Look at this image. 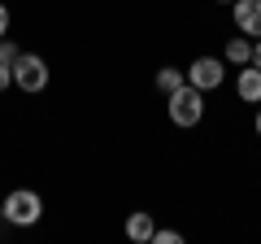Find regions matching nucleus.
<instances>
[{
    "mask_svg": "<svg viewBox=\"0 0 261 244\" xmlns=\"http://www.w3.org/2000/svg\"><path fill=\"white\" fill-rule=\"evenodd\" d=\"M166 113H170V122L174 127H200V118H205V92L200 87H192V83H183L178 92H170L166 96Z\"/></svg>",
    "mask_w": 261,
    "mask_h": 244,
    "instance_id": "1",
    "label": "nucleus"
},
{
    "mask_svg": "<svg viewBox=\"0 0 261 244\" xmlns=\"http://www.w3.org/2000/svg\"><path fill=\"white\" fill-rule=\"evenodd\" d=\"M39 218H44V201H39V192L13 188L9 197H5V223H13V227H35Z\"/></svg>",
    "mask_w": 261,
    "mask_h": 244,
    "instance_id": "2",
    "label": "nucleus"
},
{
    "mask_svg": "<svg viewBox=\"0 0 261 244\" xmlns=\"http://www.w3.org/2000/svg\"><path fill=\"white\" fill-rule=\"evenodd\" d=\"M13 87L27 92V96L44 92V87H48V61L39 53H22L18 61H13Z\"/></svg>",
    "mask_w": 261,
    "mask_h": 244,
    "instance_id": "3",
    "label": "nucleus"
},
{
    "mask_svg": "<svg viewBox=\"0 0 261 244\" xmlns=\"http://www.w3.org/2000/svg\"><path fill=\"white\" fill-rule=\"evenodd\" d=\"M222 79H226V61H222V57H196L192 66H187V83L200 87V92L222 87Z\"/></svg>",
    "mask_w": 261,
    "mask_h": 244,
    "instance_id": "4",
    "label": "nucleus"
},
{
    "mask_svg": "<svg viewBox=\"0 0 261 244\" xmlns=\"http://www.w3.org/2000/svg\"><path fill=\"white\" fill-rule=\"evenodd\" d=\"M231 13H235V31L240 35L261 39V0H235Z\"/></svg>",
    "mask_w": 261,
    "mask_h": 244,
    "instance_id": "5",
    "label": "nucleus"
},
{
    "mask_svg": "<svg viewBox=\"0 0 261 244\" xmlns=\"http://www.w3.org/2000/svg\"><path fill=\"white\" fill-rule=\"evenodd\" d=\"M235 96L240 101H248V105H261V70L252 66H240V75H235Z\"/></svg>",
    "mask_w": 261,
    "mask_h": 244,
    "instance_id": "6",
    "label": "nucleus"
},
{
    "mask_svg": "<svg viewBox=\"0 0 261 244\" xmlns=\"http://www.w3.org/2000/svg\"><path fill=\"white\" fill-rule=\"evenodd\" d=\"M152 231H157V223H152V214H144V209H135V214L126 218V240L152 244Z\"/></svg>",
    "mask_w": 261,
    "mask_h": 244,
    "instance_id": "7",
    "label": "nucleus"
},
{
    "mask_svg": "<svg viewBox=\"0 0 261 244\" xmlns=\"http://www.w3.org/2000/svg\"><path fill=\"white\" fill-rule=\"evenodd\" d=\"M222 61H231V66H248V61H252V39L248 35H244V39H226Z\"/></svg>",
    "mask_w": 261,
    "mask_h": 244,
    "instance_id": "8",
    "label": "nucleus"
},
{
    "mask_svg": "<svg viewBox=\"0 0 261 244\" xmlns=\"http://www.w3.org/2000/svg\"><path fill=\"white\" fill-rule=\"evenodd\" d=\"M187 83V70H174V66H161L157 70V87H161V92H178V87H183Z\"/></svg>",
    "mask_w": 261,
    "mask_h": 244,
    "instance_id": "9",
    "label": "nucleus"
},
{
    "mask_svg": "<svg viewBox=\"0 0 261 244\" xmlns=\"http://www.w3.org/2000/svg\"><path fill=\"white\" fill-rule=\"evenodd\" d=\"M18 57H22V48L13 44V39H0V61H5V66H13Z\"/></svg>",
    "mask_w": 261,
    "mask_h": 244,
    "instance_id": "10",
    "label": "nucleus"
},
{
    "mask_svg": "<svg viewBox=\"0 0 261 244\" xmlns=\"http://www.w3.org/2000/svg\"><path fill=\"white\" fill-rule=\"evenodd\" d=\"M152 244H183V235L170 231V227H157V231H152Z\"/></svg>",
    "mask_w": 261,
    "mask_h": 244,
    "instance_id": "11",
    "label": "nucleus"
},
{
    "mask_svg": "<svg viewBox=\"0 0 261 244\" xmlns=\"http://www.w3.org/2000/svg\"><path fill=\"white\" fill-rule=\"evenodd\" d=\"M9 22H13V13H9V5H5V0H0V39L9 35Z\"/></svg>",
    "mask_w": 261,
    "mask_h": 244,
    "instance_id": "12",
    "label": "nucleus"
},
{
    "mask_svg": "<svg viewBox=\"0 0 261 244\" xmlns=\"http://www.w3.org/2000/svg\"><path fill=\"white\" fill-rule=\"evenodd\" d=\"M5 87H13V66H5V61H0V92H5Z\"/></svg>",
    "mask_w": 261,
    "mask_h": 244,
    "instance_id": "13",
    "label": "nucleus"
},
{
    "mask_svg": "<svg viewBox=\"0 0 261 244\" xmlns=\"http://www.w3.org/2000/svg\"><path fill=\"white\" fill-rule=\"evenodd\" d=\"M252 66L261 70V39H252Z\"/></svg>",
    "mask_w": 261,
    "mask_h": 244,
    "instance_id": "14",
    "label": "nucleus"
},
{
    "mask_svg": "<svg viewBox=\"0 0 261 244\" xmlns=\"http://www.w3.org/2000/svg\"><path fill=\"white\" fill-rule=\"evenodd\" d=\"M252 131H257V135H261V109H257V118H252Z\"/></svg>",
    "mask_w": 261,
    "mask_h": 244,
    "instance_id": "15",
    "label": "nucleus"
},
{
    "mask_svg": "<svg viewBox=\"0 0 261 244\" xmlns=\"http://www.w3.org/2000/svg\"><path fill=\"white\" fill-rule=\"evenodd\" d=\"M0 223H5V201H0Z\"/></svg>",
    "mask_w": 261,
    "mask_h": 244,
    "instance_id": "16",
    "label": "nucleus"
},
{
    "mask_svg": "<svg viewBox=\"0 0 261 244\" xmlns=\"http://www.w3.org/2000/svg\"><path fill=\"white\" fill-rule=\"evenodd\" d=\"M218 5H235V0H218Z\"/></svg>",
    "mask_w": 261,
    "mask_h": 244,
    "instance_id": "17",
    "label": "nucleus"
}]
</instances>
